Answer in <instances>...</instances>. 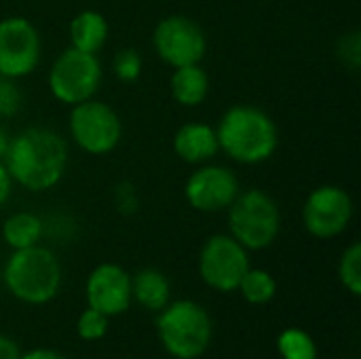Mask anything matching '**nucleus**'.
Instances as JSON below:
<instances>
[{
  "mask_svg": "<svg viewBox=\"0 0 361 359\" xmlns=\"http://www.w3.org/2000/svg\"><path fill=\"white\" fill-rule=\"evenodd\" d=\"M4 165L19 186L44 193L59 184L68 167L66 140L47 127H27L8 142Z\"/></svg>",
  "mask_w": 361,
  "mask_h": 359,
  "instance_id": "obj_1",
  "label": "nucleus"
},
{
  "mask_svg": "<svg viewBox=\"0 0 361 359\" xmlns=\"http://www.w3.org/2000/svg\"><path fill=\"white\" fill-rule=\"evenodd\" d=\"M216 135L220 150L243 165L269 161L279 146L275 121L262 108L250 104L228 108L216 127Z\"/></svg>",
  "mask_w": 361,
  "mask_h": 359,
  "instance_id": "obj_2",
  "label": "nucleus"
},
{
  "mask_svg": "<svg viewBox=\"0 0 361 359\" xmlns=\"http://www.w3.org/2000/svg\"><path fill=\"white\" fill-rule=\"evenodd\" d=\"M6 290L25 305H47L61 288V264L42 245L13 250L2 273Z\"/></svg>",
  "mask_w": 361,
  "mask_h": 359,
  "instance_id": "obj_3",
  "label": "nucleus"
},
{
  "mask_svg": "<svg viewBox=\"0 0 361 359\" xmlns=\"http://www.w3.org/2000/svg\"><path fill=\"white\" fill-rule=\"evenodd\" d=\"M157 334L163 349L176 359L201 358L214 336L209 313L192 300H176L159 311Z\"/></svg>",
  "mask_w": 361,
  "mask_h": 359,
  "instance_id": "obj_4",
  "label": "nucleus"
},
{
  "mask_svg": "<svg viewBox=\"0 0 361 359\" xmlns=\"http://www.w3.org/2000/svg\"><path fill=\"white\" fill-rule=\"evenodd\" d=\"M228 231L247 252L267 250L281 231L279 205L260 188L243 190L228 207Z\"/></svg>",
  "mask_w": 361,
  "mask_h": 359,
  "instance_id": "obj_5",
  "label": "nucleus"
},
{
  "mask_svg": "<svg viewBox=\"0 0 361 359\" xmlns=\"http://www.w3.org/2000/svg\"><path fill=\"white\" fill-rule=\"evenodd\" d=\"M102 85V63L95 53H82L68 47L49 70L51 95L68 106L91 99Z\"/></svg>",
  "mask_w": 361,
  "mask_h": 359,
  "instance_id": "obj_6",
  "label": "nucleus"
},
{
  "mask_svg": "<svg viewBox=\"0 0 361 359\" xmlns=\"http://www.w3.org/2000/svg\"><path fill=\"white\" fill-rule=\"evenodd\" d=\"M70 135L87 154L102 157L118 146L123 138V121L108 104L91 97L72 106Z\"/></svg>",
  "mask_w": 361,
  "mask_h": 359,
  "instance_id": "obj_7",
  "label": "nucleus"
},
{
  "mask_svg": "<svg viewBox=\"0 0 361 359\" xmlns=\"http://www.w3.org/2000/svg\"><path fill=\"white\" fill-rule=\"evenodd\" d=\"M250 269V252L231 235H212L199 254V275L216 292H235Z\"/></svg>",
  "mask_w": 361,
  "mask_h": 359,
  "instance_id": "obj_8",
  "label": "nucleus"
},
{
  "mask_svg": "<svg viewBox=\"0 0 361 359\" xmlns=\"http://www.w3.org/2000/svg\"><path fill=\"white\" fill-rule=\"evenodd\" d=\"M157 55L171 68L201 63L207 53V36L203 28L186 15H169L161 19L152 32Z\"/></svg>",
  "mask_w": 361,
  "mask_h": 359,
  "instance_id": "obj_9",
  "label": "nucleus"
},
{
  "mask_svg": "<svg viewBox=\"0 0 361 359\" xmlns=\"http://www.w3.org/2000/svg\"><path fill=\"white\" fill-rule=\"evenodd\" d=\"M353 220L351 195L334 184L315 188L302 205V224L317 239H334L347 231Z\"/></svg>",
  "mask_w": 361,
  "mask_h": 359,
  "instance_id": "obj_10",
  "label": "nucleus"
},
{
  "mask_svg": "<svg viewBox=\"0 0 361 359\" xmlns=\"http://www.w3.org/2000/svg\"><path fill=\"white\" fill-rule=\"evenodd\" d=\"M40 34L25 17H6L0 21V76L23 78L40 61Z\"/></svg>",
  "mask_w": 361,
  "mask_h": 359,
  "instance_id": "obj_11",
  "label": "nucleus"
},
{
  "mask_svg": "<svg viewBox=\"0 0 361 359\" xmlns=\"http://www.w3.org/2000/svg\"><path fill=\"white\" fill-rule=\"evenodd\" d=\"M241 193L237 176L222 165L203 163L190 174L184 186V197L188 205L203 214H216L231 207V203Z\"/></svg>",
  "mask_w": 361,
  "mask_h": 359,
  "instance_id": "obj_12",
  "label": "nucleus"
},
{
  "mask_svg": "<svg viewBox=\"0 0 361 359\" xmlns=\"http://www.w3.org/2000/svg\"><path fill=\"white\" fill-rule=\"evenodd\" d=\"M87 307L104 313L106 317H116L125 313L131 298V275L114 262H104L91 271L85 284Z\"/></svg>",
  "mask_w": 361,
  "mask_h": 359,
  "instance_id": "obj_13",
  "label": "nucleus"
},
{
  "mask_svg": "<svg viewBox=\"0 0 361 359\" xmlns=\"http://www.w3.org/2000/svg\"><path fill=\"white\" fill-rule=\"evenodd\" d=\"M173 150L184 163H209L220 150L216 129L207 123H186L173 135Z\"/></svg>",
  "mask_w": 361,
  "mask_h": 359,
  "instance_id": "obj_14",
  "label": "nucleus"
},
{
  "mask_svg": "<svg viewBox=\"0 0 361 359\" xmlns=\"http://www.w3.org/2000/svg\"><path fill=\"white\" fill-rule=\"evenodd\" d=\"M110 28L108 19L99 11H80L70 21V47L82 53H95L104 49Z\"/></svg>",
  "mask_w": 361,
  "mask_h": 359,
  "instance_id": "obj_15",
  "label": "nucleus"
},
{
  "mask_svg": "<svg viewBox=\"0 0 361 359\" xmlns=\"http://www.w3.org/2000/svg\"><path fill=\"white\" fill-rule=\"evenodd\" d=\"M131 298L144 309L159 313L171 298L169 279L157 269H142L131 277Z\"/></svg>",
  "mask_w": 361,
  "mask_h": 359,
  "instance_id": "obj_16",
  "label": "nucleus"
},
{
  "mask_svg": "<svg viewBox=\"0 0 361 359\" xmlns=\"http://www.w3.org/2000/svg\"><path fill=\"white\" fill-rule=\"evenodd\" d=\"M169 87H171V95L178 104H182L186 108H195V106L203 104L209 93V76L199 63L173 68Z\"/></svg>",
  "mask_w": 361,
  "mask_h": 359,
  "instance_id": "obj_17",
  "label": "nucleus"
},
{
  "mask_svg": "<svg viewBox=\"0 0 361 359\" xmlns=\"http://www.w3.org/2000/svg\"><path fill=\"white\" fill-rule=\"evenodd\" d=\"M42 237V220L30 212H17L2 224V239L11 250H23L38 245Z\"/></svg>",
  "mask_w": 361,
  "mask_h": 359,
  "instance_id": "obj_18",
  "label": "nucleus"
},
{
  "mask_svg": "<svg viewBox=\"0 0 361 359\" xmlns=\"http://www.w3.org/2000/svg\"><path fill=\"white\" fill-rule=\"evenodd\" d=\"M241 296L245 298V303L250 305H269L275 294H277V281L275 277L264 271V269H247V273L243 275L239 288Z\"/></svg>",
  "mask_w": 361,
  "mask_h": 359,
  "instance_id": "obj_19",
  "label": "nucleus"
},
{
  "mask_svg": "<svg viewBox=\"0 0 361 359\" xmlns=\"http://www.w3.org/2000/svg\"><path fill=\"white\" fill-rule=\"evenodd\" d=\"M277 353L281 359H317V345L302 328H286L277 336Z\"/></svg>",
  "mask_w": 361,
  "mask_h": 359,
  "instance_id": "obj_20",
  "label": "nucleus"
},
{
  "mask_svg": "<svg viewBox=\"0 0 361 359\" xmlns=\"http://www.w3.org/2000/svg\"><path fill=\"white\" fill-rule=\"evenodd\" d=\"M338 279L345 286V290L353 296L361 294V245L355 241L351 243L338 262Z\"/></svg>",
  "mask_w": 361,
  "mask_h": 359,
  "instance_id": "obj_21",
  "label": "nucleus"
},
{
  "mask_svg": "<svg viewBox=\"0 0 361 359\" xmlns=\"http://www.w3.org/2000/svg\"><path fill=\"white\" fill-rule=\"evenodd\" d=\"M108 324H110V317H106L104 313L87 307L78 322H76V332L82 341L87 343H95V341H102L106 334H108Z\"/></svg>",
  "mask_w": 361,
  "mask_h": 359,
  "instance_id": "obj_22",
  "label": "nucleus"
},
{
  "mask_svg": "<svg viewBox=\"0 0 361 359\" xmlns=\"http://www.w3.org/2000/svg\"><path fill=\"white\" fill-rule=\"evenodd\" d=\"M112 72L123 83H133L142 74V55L135 49H121L114 55Z\"/></svg>",
  "mask_w": 361,
  "mask_h": 359,
  "instance_id": "obj_23",
  "label": "nucleus"
},
{
  "mask_svg": "<svg viewBox=\"0 0 361 359\" xmlns=\"http://www.w3.org/2000/svg\"><path fill=\"white\" fill-rule=\"evenodd\" d=\"M21 108V91L15 78L0 76V116H13Z\"/></svg>",
  "mask_w": 361,
  "mask_h": 359,
  "instance_id": "obj_24",
  "label": "nucleus"
},
{
  "mask_svg": "<svg viewBox=\"0 0 361 359\" xmlns=\"http://www.w3.org/2000/svg\"><path fill=\"white\" fill-rule=\"evenodd\" d=\"M341 57H343V63H347L351 70H357L360 68L361 59V42H360V32H351L347 34L343 40H341V49H338Z\"/></svg>",
  "mask_w": 361,
  "mask_h": 359,
  "instance_id": "obj_25",
  "label": "nucleus"
},
{
  "mask_svg": "<svg viewBox=\"0 0 361 359\" xmlns=\"http://www.w3.org/2000/svg\"><path fill=\"white\" fill-rule=\"evenodd\" d=\"M11 193H13V178L4 165V161H0V207L6 205V201L11 199Z\"/></svg>",
  "mask_w": 361,
  "mask_h": 359,
  "instance_id": "obj_26",
  "label": "nucleus"
},
{
  "mask_svg": "<svg viewBox=\"0 0 361 359\" xmlns=\"http://www.w3.org/2000/svg\"><path fill=\"white\" fill-rule=\"evenodd\" d=\"M19 358H21L19 345H17L13 339H8V336L0 334V359H19Z\"/></svg>",
  "mask_w": 361,
  "mask_h": 359,
  "instance_id": "obj_27",
  "label": "nucleus"
},
{
  "mask_svg": "<svg viewBox=\"0 0 361 359\" xmlns=\"http://www.w3.org/2000/svg\"><path fill=\"white\" fill-rule=\"evenodd\" d=\"M19 359H68L63 353L55 351V349H32L27 353H21Z\"/></svg>",
  "mask_w": 361,
  "mask_h": 359,
  "instance_id": "obj_28",
  "label": "nucleus"
},
{
  "mask_svg": "<svg viewBox=\"0 0 361 359\" xmlns=\"http://www.w3.org/2000/svg\"><path fill=\"white\" fill-rule=\"evenodd\" d=\"M8 142H11V138H8L6 129L0 125V161L4 159V154H6V150H8Z\"/></svg>",
  "mask_w": 361,
  "mask_h": 359,
  "instance_id": "obj_29",
  "label": "nucleus"
}]
</instances>
